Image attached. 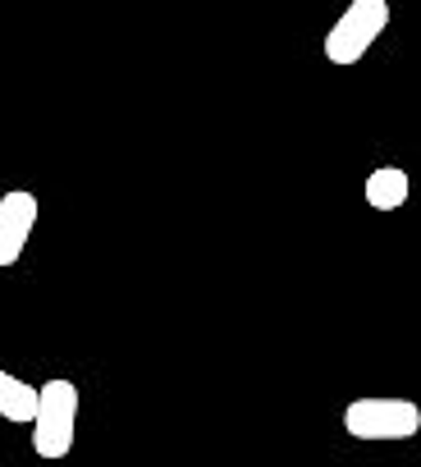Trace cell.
<instances>
[{
  "instance_id": "6da1fadb",
  "label": "cell",
  "mask_w": 421,
  "mask_h": 467,
  "mask_svg": "<svg viewBox=\"0 0 421 467\" xmlns=\"http://www.w3.org/2000/svg\"><path fill=\"white\" fill-rule=\"evenodd\" d=\"M78 435V385L74 380H46L42 385V408L33 421V453L42 462H60L69 458Z\"/></svg>"
},
{
  "instance_id": "7a4b0ae2",
  "label": "cell",
  "mask_w": 421,
  "mask_h": 467,
  "mask_svg": "<svg viewBox=\"0 0 421 467\" xmlns=\"http://www.w3.org/2000/svg\"><path fill=\"white\" fill-rule=\"evenodd\" d=\"M389 28V0H348V10L339 15V24H330L325 33V60L348 69L357 65Z\"/></svg>"
},
{
  "instance_id": "3957f363",
  "label": "cell",
  "mask_w": 421,
  "mask_h": 467,
  "mask_svg": "<svg viewBox=\"0 0 421 467\" xmlns=\"http://www.w3.org/2000/svg\"><path fill=\"white\" fill-rule=\"evenodd\" d=\"M344 431L353 440H412L421 431V408L412 399H353L344 408Z\"/></svg>"
},
{
  "instance_id": "277c9868",
  "label": "cell",
  "mask_w": 421,
  "mask_h": 467,
  "mask_svg": "<svg viewBox=\"0 0 421 467\" xmlns=\"http://www.w3.org/2000/svg\"><path fill=\"white\" fill-rule=\"evenodd\" d=\"M37 229V197L28 188H10L0 197V266H15Z\"/></svg>"
},
{
  "instance_id": "5b68a950",
  "label": "cell",
  "mask_w": 421,
  "mask_h": 467,
  "mask_svg": "<svg viewBox=\"0 0 421 467\" xmlns=\"http://www.w3.org/2000/svg\"><path fill=\"white\" fill-rule=\"evenodd\" d=\"M37 408H42V385H28L10 371H0V417L19 421V426H33Z\"/></svg>"
},
{
  "instance_id": "8992f818",
  "label": "cell",
  "mask_w": 421,
  "mask_h": 467,
  "mask_svg": "<svg viewBox=\"0 0 421 467\" xmlns=\"http://www.w3.org/2000/svg\"><path fill=\"white\" fill-rule=\"evenodd\" d=\"M407 197H412V179H407V170H398V165H380V170L366 174V206H375V211H398Z\"/></svg>"
}]
</instances>
